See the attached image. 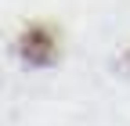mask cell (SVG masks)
Segmentation results:
<instances>
[{
    "label": "cell",
    "instance_id": "obj_1",
    "mask_svg": "<svg viewBox=\"0 0 130 126\" xmlns=\"http://www.w3.org/2000/svg\"><path fill=\"white\" fill-rule=\"evenodd\" d=\"M18 54L25 65H51V61L58 58V40L47 25H29L25 33L18 36Z\"/></svg>",
    "mask_w": 130,
    "mask_h": 126
}]
</instances>
